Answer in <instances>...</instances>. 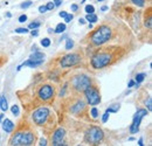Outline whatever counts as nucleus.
<instances>
[{
  "label": "nucleus",
  "instance_id": "nucleus-48",
  "mask_svg": "<svg viewBox=\"0 0 152 146\" xmlns=\"http://www.w3.org/2000/svg\"><path fill=\"white\" fill-rule=\"evenodd\" d=\"M129 140H130V142H132V140H134V138H133V137H130V138H129Z\"/></svg>",
  "mask_w": 152,
  "mask_h": 146
},
{
  "label": "nucleus",
  "instance_id": "nucleus-49",
  "mask_svg": "<svg viewBox=\"0 0 152 146\" xmlns=\"http://www.w3.org/2000/svg\"><path fill=\"white\" fill-rule=\"evenodd\" d=\"M84 1H87V0H82V2H84Z\"/></svg>",
  "mask_w": 152,
  "mask_h": 146
},
{
  "label": "nucleus",
  "instance_id": "nucleus-19",
  "mask_svg": "<svg viewBox=\"0 0 152 146\" xmlns=\"http://www.w3.org/2000/svg\"><path fill=\"white\" fill-rule=\"evenodd\" d=\"M66 31V23H58L56 26V28L54 29V33H57V34H61Z\"/></svg>",
  "mask_w": 152,
  "mask_h": 146
},
{
  "label": "nucleus",
  "instance_id": "nucleus-46",
  "mask_svg": "<svg viewBox=\"0 0 152 146\" xmlns=\"http://www.w3.org/2000/svg\"><path fill=\"white\" fill-rule=\"evenodd\" d=\"M6 15H7V18H11V17H12V14H11V13H7Z\"/></svg>",
  "mask_w": 152,
  "mask_h": 146
},
{
  "label": "nucleus",
  "instance_id": "nucleus-33",
  "mask_svg": "<svg viewBox=\"0 0 152 146\" xmlns=\"http://www.w3.org/2000/svg\"><path fill=\"white\" fill-rule=\"evenodd\" d=\"M109 115H110V113L105 111V113H104L103 117H102V122H103V123H107V122H108V119H109Z\"/></svg>",
  "mask_w": 152,
  "mask_h": 146
},
{
  "label": "nucleus",
  "instance_id": "nucleus-38",
  "mask_svg": "<svg viewBox=\"0 0 152 146\" xmlns=\"http://www.w3.org/2000/svg\"><path fill=\"white\" fill-rule=\"evenodd\" d=\"M70 8H72V11H73V12H76V11L78 9V6H77L76 4H73V5L70 6Z\"/></svg>",
  "mask_w": 152,
  "mask_h": 146
},
{
  "label": "nucleus",
  "instance_id": "nucleus-42",
  "mask_svg": "<svg viewBox=\"0 0 152 146\" xmlns=\"http://www.w3.org/2000/svg\"><path fill=\"white\" fill-rule=\"evenodd\" d=\"M78 22H80V25H84V23H86V19L81 18L78 20Z\"/></svg>",
  "mask_w": 152,
  "mask_h": 146
},
{
  "label": "nucleus",
  "instance_id": "nucleus-23",
  "mask_svg": "<svg viewBox=\"0 0 152 146\" xmlns=\"http://www.w3.org/2000/svg\"><path fill=\"white\" fill-rule=\"evenodd\" d=\"M73 47H74V41L72 39H67V41H66V49L70 50Z\"/></svg>",
  "mask_w": 152,
  "mask_h": 146
},
{
  "label": "nucleus",
  "instance_id": "nucleus-47",
  "mask_svg": "<svg viewBox=\"0 0 152 146\" xmlns=\"http://www.w3.org/2000/svg\"><path fill=\"white\" fill-rule=\"evenodd\" d=\"M53 32H54V31H53L52 28H49V29H48V33H53Z\"/></svg>",
  "mask_w": 152,
  "mask_h": 146
},
{
  "label": "nucleus",
  "instance_id": "nucleus-31",
  "mask_svg": "<svg viewBox=\"0 0 152 146\" xmlns=\"http://www.w3.org/2000/svg\"><path fill=\"white\" fill-rule=\"evenodd\" d=\"M146 108H148V111H151L152 110V98L151 97H149L148 98V101H146Z\"/></svg>",
  "mask_w": 152,
  "mask_h": 146
},
{
  "label": "nucleus",
  "instance_id": "nucleus-39",
  "mask_svg": "<svg viewBox=\"0 0 152 146\" xmlns=\"http://www.w3.org/2000/svg\"><path fill=\"white\" fill-rule=\"evenodd\" d=\"M67 14H68V13H67V12H64V11H62V12H60V13H58V15H60L61 18H63V19L67 17Z\"/></svg>",
  "mask_w": 152,
  "mask_h": 146
},
{
  "label": "nucleus",
  "instance_id": "nucleus-50",
  "mask_svg": "<svg viewBox=\"0 0 152 146\" xmlns=\"http://www.w3.org/2000/svg\"><path fill=\"white\" fill-rule=\"evenodd\" d=\"M97 1H103V0H97Z\"/></svg>",
  "mask_w": 152,
  "mask_h": 146
},
{
  "label": "nucleus",
  "instance_id": "nucleus-18",
  "mask_svg": "<svg viewBox=\"0 0 152 146\" xmlns=\"http://www.w3.org/2000/svg\"><path fill=\"white\" fill-rule=\"evenodd\" d=\"M144 78H146V74L145 73L137 74V75H136V77H134V82L139 84V83H142V82L144 81Z\"/></svg>",
  "mask_w": 152,
  "mask_h": 146
},
{
  "label": "nucleus",
  "instance_id": "nucleus-13",
  "mask_svg": "<svg viewBox=\"0 0 152 146\" xmlns=\"http://www.w3.org/2000/svg\"><path fill=\"white\" fill-rule=\"evenodd\" d=\"M14 128H15V125H14V123H13L11 119L6 118V119L2 120V130H4L6 133H12V132L14 131Z\"/></svg>",
  "mask_w": 152,
  "mask_h": 146
},
{
  "label": "nucleus",
  "instance_id": "nucleus-2",
  "mask_svg": "<svg viewBox=\"0 0 152 146\" xmlns=\"http://www.w3.org/2000/svg\"><path fill=\"white\" fill-rule=\"evenodd\" d=\"M113 35V29L108 25H102L98 28H96L90 35V42L94 46H102L107 43Z\"/></svg>",
  "mask_w": 152,
  "mask_h": 146
},
{
  "label": "nucleus",
  "instance_id": "nucleus-16",
  "mask_svg": "<svg viewBox=\"0 0 152 146\" xmlns=\"http://www.w3.org/2000/svg\"><path fill=\"white\" fill-rule=\"evenodd\" d=\"M0 109L2 110V111H7L8 110V104H7V101H6L5 96L0 97Z\"/></svg>",
  "mask_w": 152,
  "mask_h": 146
},
{
  "label": "nucleus",
  "instance_id": "nucleus-6",
  "mask_svg": "<svg viewBox=\"0 0 152 146\" xmlns=\"http://www.w3.org/2000/svg\"><path fill=\"white\" fill-rule=\"evenodd\" d=\"M50 116V110L46 107H42V108H39L38 110H35L32 115V118H33V122L38 125V126H43L46 124V122L48 120Z\"/></svg>",
  "mask_w": 152,
  "mask_h": 146
},
{
  "label": "nucleus",
  "instance_id": "nucleus-10",
  "mask_svg": "<svg viewBox=\"0 0 152 146\" xmlns=\"http://www.w3.org/2000/svg\"><path fill=\"white\" fill-rule=\"evenodd\" d=\"M82 61V57L78 54H75V53H72V54H67L64 55L61 61H60V64L62 68H69V67H74L76 64L81 63Z\"/></svg>",
  "mask_w": 152,
  "mask_h": 146
},
{
  "label": "nucleus",
  "instance_id": "nucleus-37",
  "mask_svg": "<svg viewBox=\"0 0 152 146\" xmlns=\"http://www.w3.org/2000/svg\"><path fill=\"white\" fill-rule=\"evenodd\" d=\"M39 145L46 146V145H47V140H46V139H43V138H41V139H40V143H39Z\"/></svg>",
  "mask_w": 152,
  "mask_h": 146
},
{
  "label": "nucleus",
  "instance_id": "nucleus-45",
  "mask_svg": "<svg viewBox=\"0 0 152 146\" xmlns=\"http://www.w3.org/2000/svg\"><path fill=\"white\" fill-rule=\"evenodd\" d=\"M2 118H4V115H2V113H0V122L2 120Z\"/></svg>",
  "mask_w": 152,
  "mask_h": 146
},
{
  "label": "nucleus",
  "instance_id": "nucleus-35",
  "mask_svg": "<svg viewBox=\"0 0 152 146\" xmlns=\"http://www.w3.org/2000/svg\"><path fill=\"white\" fill-rule=\"evenodd\" d=\"M39 12H40V13H42V14H43V13H46V12H47L46 5H45V6H43V5H42V6H40V7H39Z\"/></svg>",
  "mask_w": 152,
  "mask_h": 146
},
{
  "label": "nucleus",
  "instance_id": "nucleus-28",
  "mask_svg": "<svg viewBox=\"0 0 152 146\" xmlns=\"http://www.w3.org/2000/svg\"><path fill=\"white\" fill-rule=\"evenodd\" d=\"M46 8H47V11H53V9L55 8V5H54V2H53V1H49V2H47V4H46Z\"/></svg>",
  "mask_w": 152,
  "mask_h": 146
},
{
  "label": "nucleus",
  "instance_id": "nucleus-32",
  "mask_svg": "<svg viewBox=\"0 0 152 146\" xmlns=\"http://www.w3.org/2000/svg\"><path fill=\"white\" fill-rule=\"evenodd\" d=\"M73 19H74V15H73L72 13H68V14H67V17L64 18V22H66V23H68V22H70Z\"/></svg>",
  "mask_w": 152,
  "mask_h": 146
},
{
  "label": "nucleus",
  "instance_id": "nucleus-40",
  "mask_svg": "<svg viewBox=\"0 0 152 146\" xmlns=\"http://www.w3.org/2000/svg\"><path fill=\"white\" fill-rule=\"evenodd\" d=\"M62 1H63V0H54L53 2H54V5H55V7H57V6H60V5L62 4Z\"/></svg>",
  "mask_w": 152,
  "mask_h": 146
},
{
  "label": "nucleus",
  "instance_id": "nucleus-36",
  "mask_svg": "<svg viewBox=\"0 0 152 146\" xmlns=\"http://www.w3.org/2000/svg\"><path fill=\"white\" fill-rule=\"evenodd\" d=\"M31 34H32V36H38V35H39V31H38V28H35V29H32V32H31Z\"/></svg>",
  "mask_w": 152,
  "mask_h": 146
},
{
  "label": "nucleus",
  "instance_id": "nucleus-14",
  "mask_svg": "<svg viewBox=\"0 0 152 146\" xmlns=\"http://www.w3.org/2000/svg\"><path fill=\"white\" fill-rule=\"evenodd\" d=\"M84 109H86V104L82 101H78L75 105H73V108L70 109V111L73 113H75V115H78V113H81Z\"/></svg>",
  "mask_w": 152,
  "mask_h": 146
},
{
  "label": "nucleus",
  "instance_id": "nucleus-22",
  "mask_svg": "<svg viewBox=\"0 0 152 146\" xmlns=\"http://www.w3.org/2000/svg\"><path fill=\"white\" fill-rule=\"evenodd\" d=\"M50 43H52V42H50V40H49L48 37H45V39H42V40H41V46H42V47H45V48L49 47V46H50Z\"/></svg>",
  "mask_w": 152,
  "mask_h": 146
},
{
  "label": "nucleus",
  "instance_id": "nucleus-3",
  "mask_svg": "<svg viewBox=\"0 0 152 146\" xmlns=\"http://www.w3.org/2000/svg\"><path fill=\"white\" fill-rule=\"evenodd\" d=\"M35 134L32 131H19L15 132L11 139L10 145L13 146H29L35 143Z\"/></svg>",
  "mask_w": 152,
  "mask_h": 146
},
{
  "label": "nucleus",
  "instance_id": "nucleus-41",
  "mask_svg": "<svg viewBox=\"0 0 152 146\" xmlns=\"http://www.w3.org/2000/svg\"><path fill=\"white\" fill-rule=\"evenodd\" d=\"M134 84H136V82H134L133 80H131V81L129 82V84H128V88H132V87L134 85Z\"/></svg>",
  "mask_w": 152,
  "mask_h": 146
},
{
  "label": "nucleus",
  "instance_id": "nucleus-12",
  "mask_svg": "<svg viewBox=\"0 0 152 146\" xmlns=\"http://www.w3.org/2000/svg\"><path fill=\"white\" fill-rule=\"evenodd\" d=\"M64 137H66V130L63 128H58L55 130L52 137V143L54 146L66 145L64 144Z\"/></svg>",
  "mask_w": 152,
  "mask_h": 146
},
{
  "label": "nucleus",
  "instance_id": "nucleus-43",
  "mask_svg": "<svg viewBox=\"0 0 152 146\" xmlns=\"http://www.w3.org/2000/svg\"><path fill=\"white\" fill-rule=\"evenodd\" d=\"M138 145L139 146H143L144 144H143V138H140L139 140H138Z\"/></svg>",
  "mask_w": 152,
  "mask_h": 146
},
{
  "label": "nucleus",
  "instance_id": "nucleus-17",
  "mask_svg": "<svg viewBox=\"0 0 152 146\" xmlns=\"http://www.w3.org/2000/svg\"><path fill=\"white\" fill-rule=\"evenodd\" d=\"M86 20L88 21V22H97V20H98V18H97V15H96L95 13H87V15H86Z\"/></svg>",
  "mask_w": 152,
  "mask_h": 146
},
{
  "label": "nucleus",
  "instance_id": "nucleus-7",
  "mask_svg": "<svg viewBox=\"0 0 152 146\" xmlns=\"http://www.w3.org/2000/svg\"><path fill=\"white\" fill-rule=\"evenodd\" d=\"M84 95H86V99L88 102V104H90L91 107L97 105L101 103V93L98 91L97 87H88L86 90H84Z\"/></svg>",
  "mask_w": 152,
  "mask_h": 146
},
{
  "label": "nucleus",
  "instance_id": "nucleus-11",
  "mask_svg": "<svg viewBox=\"0 0 152 146\" xmlns=\"http://www.w3.org/2000/svg\"><path fill=\"white\" fill-rule=\"evenodd\" d=\"M54 91H55V90H54V88H53L52 85H49V84H45V85H42V87L39 89L38 96L41 101L47 102V101H49V99L53 98Z\"/></svg>",
  "mask_w": 152,
  "mask_h": 146
},
{
  "label": "nucleus",
  "instance_id": "nucleus-1",
  "mask_svg": "<svg viewBox=\"0 0 152 146\" xmlns=\"http://www.w3.org/2000/svg\"><path fill=\"white\" fill-rule=\"evenodd\" d=\"M115 60V56L113 52H110L109 49H102L96 52L91 57V67L94 69H103L105 67H108L109 64H111V62Z\"/></svg>",
  "mask_w": 152,
  "mask_h": 146
},
{
  "label": "nucleus",
  "instance_id": "nucleus-20",
  "mask_svg": "<svg viewBox=\"0 0 152 146\" xmlns=\"http://www.w3.org/2000/svg\"><path fill=\"white\" fill-rule=\"evenodd\" d=\"M121 109V105L119 104H114V105H111L110 108H108L107 109V112H109V113H116V112H118Z\"/></svg>",
  "mask_w": 152,
  "mask_h": 146
},
{
  "label": "nucleus",
  "instance_id": "nucleus-15",
  "mask_svg": "<svg viewBox=\"0 0 152 146\" xmlns=\"http://www.w3.org/2000/svg\"><path fill=\"white\" fill-rule=\"evenodd\" d=\"M144 26L148 28V29H151L152 28V14H151V11L149 9L148 12V17L145 15V19H144Z\"/></svg>",
  "mask_w": 152,
  "mask_h": 146
},
{
  "label": "nucleus",
  "instance_id": "nucleus-26",
  "mask_svg": "<svg viewBox=\"0 0 152 146\" xmlns=\"http://www.w3.org/2000/svg\"><path fill=\"white\" fill-rule=\"evenodd\" d=\"M32 1L31 0H28V1H25V2H22L21 5H20V7L22 8V9H26V8H28V7H31L32 6Z\"/></svg>",
  "mask_w": 152,
  "mask_h": 146
},
{
  "label": "nucleus",
  "instance_id": "nucleus-9",
  "mask_svg": "<svg viewBox=\"0 0 152 146\" xmlns=\"http://www.w3.org/2000/svg\"><path fill=\"white\" fill-rule=\"evenodd\" d=\"M149 111L146 109H139L137 110V112L133 115L132 118V124L130 125V133L131 134H134L139 131V126H140V123H142V119L148 116Z\"/></svg>",
  "mask_w": 152,
  "mask_h": 146
},
{
  "label": "nucleus",
  "instance_id": "nucleus-34",
  "mask_svg": "<svg viewBox=\"0 0 152 146\" xmlns=\"http://www.w3.org/2000/svg\"><path fill=\"white\" fill-rule=\"evenodd\" d=\"M25 21H27V15H26V14L20 15V17H19V22H20V23H22V22H25Z\"/></svg>",
  "mask_w": 152,
  "mask_h": 146
},
{
  "label": "nucleus",
  "instance_id": "nucleus-5",
  "mask_svg": "<svg viewBox=\"0 0 152 146\" xmlns=\"http://www.w3.org/2000/svg\"><path fill=\"white\" fill-rule=\"evenodd\" d=\"M104 138L103 130L98 126H91L86 133V142L89 144H97Z\"/></svg>",
  "mask_w": 152,
  "mask_h": 146
},
{
  "label": "nucleus",
  "instance_id": "nucleus-44",
  "mask_svg": "<svg viewBox=\"0 0 152 146\" xmlns=\"http://www.w3.org/2000/svg\"><path fill=\"white\" fill-rule=\"evenodd\" d=\"M108 8H109L108 6H103V7H102V11H108Z\"/></svg>",
  "mask_w": 152,
  "mask_h": 146
},
{
  "label": "nucleus",
  "instance_id": "nucleus-29",
  "mask_svg": "<svg viewBox=\"0 0 152 146\" xmlns=\"http://www.w3.org/2000/svg\"><path fill=\"white\" fill-rule=\"evenodd\" d=\"M84 9H86L87 13H94V12H95V7H94L93 5H87Z\"/></svg>",
  "mask_w": 152,
  "mask_h": 146
},
{
  "label": "nucleus",
  "instance_id": "nucleus-4",
  "mask_svg": "<svg viewBox=\"0 0 152 146\" xmlns=\"http://www.w3.org/2000/svg\"><path fill=\"white\" fill-rule=\"evenodd\" d=\"M91 85V78L84 74H80L73 77L72 80V88L76 92H83L88 87Z\"/></svg>",
  "mask_w": 152,
  "mask_h": 146
},
{
  "label": "nucleus",
  "instance_id": "nucleus-30",
  "mask_svg": "<svg viewBox=\"0 0 152 146\" xmlns=\"http://www.w3.org/2000/svg\"><path fill=\"white\" fill-rule=\"evenodd\" d=\"M15 33H18V34H26V33H28V28H15V31H14Z\"/></svg>",
  "mask_w": 152,
  "mask_h": 146
},
{
  "label": "nucleus",
  "instance_id": "nucleus-8",
  "mask_svg": "<svg viewBox=\"0 0 152 146\" xmlns=\"http://www.w3.org/2000/svg\"><path fill=\"white\" fill-rule=\"evenodd\" d=\"M45 54L43 53H41V52H38V50H35L33 54L29 56V58L27 60V61H25L22 64H21V67H31V68H37L39 66H41L42 63H43V61H45Z\"/></svg>",
  "mask_w": 152,
  "mask_h": 146
},
{
  "label": "nucleus",
  "instance_id": "nucleus-25",
  "mask_svg": "<svg viewBox=\"0 0 152 146\" xmlns=\"http://www.w3.org/2000/svg\"><path fill=\"white\" fill-rule=\"evenodd\" d=\"M40 25H41V23H40L39 21H33L32 23L28 25V29H35V28H39Z\"/></svg>",
  "mask_w": 152,
  "mask_h": 146
},
{
  "label": "nucleus",
  "instance_id": "nucleus-21",
  "mask_svg": "<svg viewBox=\"0 0 152 146\" xmlns=\"http://www.w3.org/2000/svg\"><path fill=\"white\" fill-rule=\"evenodd\" d=\"M90 115H91V117L96 119V118H98V116H99V112H98V109L96 108L95 105H94V108L90 110Z\"/></svg>",
  "mask_w": 152,
  "mask_h": 146
},
{
  "label": "nucleus",
  "instance_id": "nucleus-27",
  "mask_svg": "<svg viewBox=\"0 0 152 146\" xmlns=\"http://www.w3.org/2000/svg\"><path fill=\"white\" fill-rule=\"evenodd\" d=\"M11 111H12V113L14 115V116H19V113H20V110H19V107L18 105H13L12 108H11Z\"/></svg>",
  "mask_w": 152,
  "mask_h": 146
},
{
  "label": "nucleus",
  "instance_id": "nucleus-24",
  "mask_svg": "<svg viewBox=\"0 0 152 146\" xmlns=\"http://www.w3.org/2000/svg\"><path fill=\"white\" fill-rule=\"evenodd\" d=\"M131 2L134 4L136 6H138V7H144L145 6V0H131Z\"/></svg>",
  "mask_w": 152,
  "mask_h": 146
}]
</instances>
